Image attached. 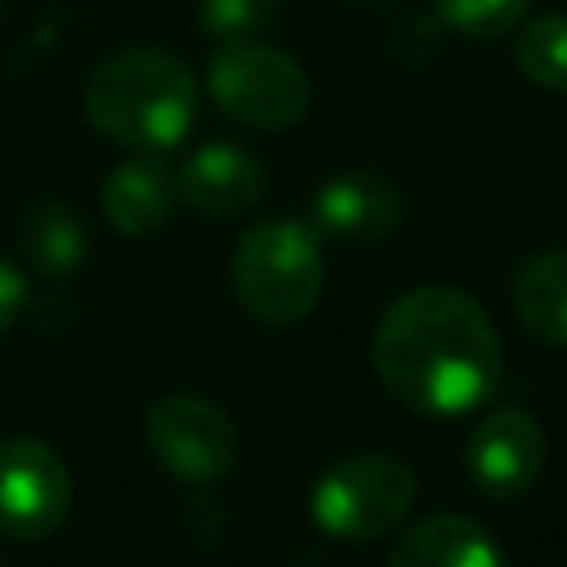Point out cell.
<instances>
[{
	"label": "cell",
	"instance_id": "obj_2",
	"mask_svg": "<svg viewBox=\"0 0 567 567\" xmlns=\"http://www.w3.org/2000/svg\"><path fill=\"white\" fill-rule=\"evenodd\" d=\"M199 111L195 75L164 49H120L89 71L84 120L133 151H173Z\"/></svg>",
	"mask_w": 567,
	"mask_h": 567
},
{
	"label": "cell",
	"instance_id": "obj_14",
	"mask_svg": "<svg viewBox=\"0 0 567 567\" xmlns=\"http://www.w3.org/2000/svg\"><path fill=\"white\" fill-rule=\"evenodd\" d=\"M18 252L31 270L58 279L89 257V226L62 199H35L18 221Z\"/></svg>",
	"mask_w": 567,
	"mask_h": 567
},
{
	"label": "cell",
	"instance_id": "obj_19",
	"mask_svg": "<svg viewBox=\"0 0 567 567\" xmlns=\"http://www.w3.org/2000/svg\"><path fill=\"white\" fill-rule=\"evenodd\" d=\"M350 4H363V9H390V4H403V0H350Z\"/></svg>",
	"mask_w": 567,
	"mask_h": 567
},
{
	"label": "cell",
	"instance_id": "obj_6",
	"mask_svg": "<svg viewBox=\"0 0 567 567\" xmlns=\"http://www.w3.org/2000/svg\"><path fill=\"white\" fill-rule=\"evenodd\" d=\"M146 447L173 478L199 487L235 470L239 434L235 421L204 394L173 390L146 408Z\"/></svg>",
	"mask_w": 567,
	"mask_h": 567
},
{
	"label": "cell",
	"instance_id": "obj_18",
	"mask_svg": "<svg viewBox=\"0 0 567 567\" xmlns=\"http://www.w3.org/2000/svg\"><path fill=\"white\" fill-rule=\"evenodd\" d=\"M22 301H27V279L18 275V266L9 257H0V337L18 323Z\"/></svg>",
	"mask_w": 567,
	"mask_h": 567
},
{
	"label": "cell",
	"instance_id": "obj_3",
	"mask_svg": "<svg viewBox=\"0 0 567 567\" xmlns=\"http://www.w3.org/2000/svg\"><path fill=\"white\" fill-rule=\"evenodd\" d=\"M328 261L315 221L266 217L248 226L230 252V292L248 319L266 328H297L323 297Z\"/></svg>",
	"mask_w": 567,
	"mask_h": 567
},
{
	"label": "cell",
	"instance_id": "obj_10",
	"mask_svg": "<svg viewBox=\"0 0 567 567\" xmlns=\"http://www.w3.org/2000/svg\"><path fill=\"white\" fill-rule=\"evenodd\" d=\"M266 164L235 142H208L177 168V195L204 217H239L266 199Z\"/></svg>",
	"mask_w": 567,
	"mask_h": 567
},
{
	"label": "cell",
	"instance_id": "obj_4",
	"mask_svg": "<svg viewBox=\"0 0 567 567\" xmlns=\"http://www.w3.org/2000/svg\"><path fill=\"white\" fill-rule=\"evenodd\" d=\"M416 501V474L390 452H359L323 470L310 496V514L319 532L368 545L394 532Z\"/></svg>",
	"mask_w": 567,
	"mask_h": 567
},
{
	"label": "cell",
	"instance_id": "obj_11",
	"mask_svg": "<svg viewBox=\"0 0 567 567\" xmlns=\"http://www.w3.org/2000/svg\"><path fill=\"white\" fill-rule=\"evenodd\" d=\"M390 567H501V545L465 514H430L399 536Z\"/></svg>",
	"mask_w": 567,
	"mask_h": 567
},
{
	"label": "cell",
	"instance_id": "obj_17",
	"mask_svg": "<svg viewBox=\"0 0 567 567\" xmlns=\"http://www.w3.org/2000/svg\"><path fill=\"white\" fill-rule=\"evenodd\" d=\"M279 0H204L199 4V27L213 40H248L275 18Z\"/></svg>",
	"mask_w": 567,
	"mask_h": 567
},
{
	"label": "cell",
	"instance_id": "obj_7",
	"mask_svg": "<svg viewBox=\"0 0 567 567\" xmlns=\"http://www.w3.org/2000/svg\"><path fill=\"white\" fill-rule=\"evenodd\" d=\"M71 509V474L40 439H0V532L13 540H44Z\"/></svg>",
	"mask_w": 567,
	"mask_h": 567
},
{
	"label": "cell",
	"instance_id": "obj_8",
	"mask_svg": "<svg viewBox=\"0 0 567 567\" xmlns=\"http://www.w3.org/2000/svg\"><path fill=\"white\" fill-rule=\"evenodd\" d=\"M549 439L527 408L487 412L465 439V474L487 501H518L536 487Z\"/></svg>",
	"mask_w": 567,
	"mask_h": 567
},
{
	"label": "cell",
	"instance_id": "obj_16",
	"mask_svg": "<svg viewBox=\"0 0 567 567\" xmlns=\"http://www.w3.org/2000/svg\"><path fill=\"white\" fill-rule=\"evenodd\" d=\"M527 4L532 0H434V13L465 40H501L523 22Z\"/></svg>",
	"mask_w": 567,
	"mask_h": 567
},
{
	"label": "cell",
	"instance_id": "obj_12",
	"mask_svg": "<svg viewBox=\"0 0 567 567\" xmlns=\"http://www.w3.org/2000/svg\"><path fill=\"white\" fill-rule=\"evenodd\" d=\"M173 204H177V177L159 159H128V164L111 168V177L102 186V213H106L111 230H120L128 239L155 235L168 221Z\"/></svg>",
	"mask_w": 567,
	"mask_h": 567
},
{
	"label": "cell",
	"instance_id": "obj_13",
	"mask_svg": "<svg viewBox=\"0 0 567 567\" xmlns=\"http://www.w3.org/2000/svg\"><path fill=\"white\" fill-rule=\"evenodd\" d=\"M509 306L536 341L567 350V248L532 252L514 270Z\"/></svg>",
	"mask_w": 567,
	"mask_h": 567
},
{
	"label": "cell",
	"instance_id": "obj_5",
	"mask_svg": "<svg viewBox=\"0 0 567 567\" xmlns=\"http://www.w3.org/2000/svg\"><path fill=\"white\" fill-rule=\"evenodd\" d=\"M208 93L244 128H292L310 111V75L266 40H226L208 62Z\"/></svg>",
	"mask_w": 567,
	"mask_h": 567
},
{
	"label": "cell",
	"instance_id": "obj_15",
	"mask_svg": "<svg viewBox=\"0 0 567 567\" xmlns=\"http://www.w3.org/2000/svg\"><path fill=\"white\" fill-rule=\"evenodd\" d=\"M514 66L549 93H567V13H540L514 27Z\"/></svg>",
	"mask_w": 567,
	"mask_h": 567
},
{
	"label": "cell",
	"instance_id": "obj_1",
	"mask_svg": "<svg viewBox=\"0 0 567 567\" xmlns=\"http://www.w3.org/2000/svg\"><path fill=\"white\" fill-rule=\"evenodd\" d=\"M372 372L408 412L461 416L496 394L505 350L496 323L470 292L421 284L394 297L377 319Z\"/></svg>",
	"mask_w": 567,
	"mask_h": 567
},
{
	"label": "cell",
	"instance_id": "obj_9",
	"mask_svg": "<svg viewBox=\"0 0 567 567\" xmlns=\"http://www.w3.org/2000/svg\"><path fill=\"white\" fill-rule=\"evenodd\" d=\"M315 230L346 244H377L403 221V190L377 168L332 173L315 190Z\"/></svg>",
	"mask_w": 567,
	"mask_h": 567
}]
</instances>
